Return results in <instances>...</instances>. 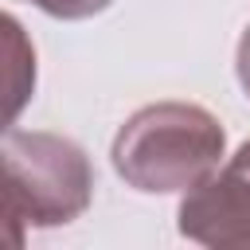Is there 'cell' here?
<instances>
[{
    "label": "cell",
    "mask_w": 250,
    "mask_h": 250,
    "mask_svg": "<svg viewBox=\"0 0 250 250\" xmlns=\"http://www.w3.org/2000/svg\"><path fill=\"white\" fill-rule=\"evenodd\" d=\"M223 156V129L203 105L188 102H160L137 109L117 141H113V168L137 191L168 195L191 191L203 184Z\"/></svg>",
    "instance_id": "1"
},
{
    "label": "cell",
    "mask_w": 250,
    "mask_h": 250,
    "mask_svg": "<svg viewBox=\"0 0 250 250\" xmlns=\"http://www.w3.org/2000/svg\"><path fill=\"white\" fill-rule=\"evenodd\" d=\"M94 172L86 152L55 133L8 125L4 133V242L20 246V227H59L86 211Z\"/></svg>",
    "instance_id": "2"
},
{
    "label": "cell",
    "mask_w": 250,
    "mask_h": 250,
    "mask_svg": "<svg viewBox=\"0 0 250 250\" xmlns=\"http://www.w3.org/2000/svg\"><path fill=\"white\" fill-rule=\"evenodd\" d=\"M180 234L203 246H250V141L180 203Z\"/></svg>",
    "instance_id": "3"
},
{
    "label": "cell",
    "mask_w": 250,
    "mask_h": 250,
    "mask_svg": "<svg viewBox=\"0 0 250 250\" xmlns=\"http://www.w3.org/2000/svg\"><path fill=\"white\" fill-rule=\"evenodd\" d=\"M4 43H8V125H12L35 86V51L27 47L12 16H4Z\"/></svg>",
    "instance_id": "4"
},
{
    "label": "cell",
    "mask_w": 250,
    "mask_h": 250,
    "mask_svg": "<svg viewBox=\"0 0 250 250\" xmlns=\"http://www.w3.org/2000/svg\"><path fill=\"white\" fill-rule=\"evenodd\" d=\"M35 8H43L47 16H59V20H86L102 8H109V0H31Z\"/></svg>",
    "instance_id": "5"
},
{
    "label": "cell",
    "mask_w": 250,
    "mask_h": 250,
    "mask_svg": "<svg viewBox=\"0 0 250 250\" xmlns=\"http://www.w3.org/2000/svg\"><path fill=\"white\" fill-rule=\"evenodd\" d=\"M238 82H242V90L250 94V27L242 31V43H238Z\"/></svg>",
    "instance_id": "6"
}]
</instances>
